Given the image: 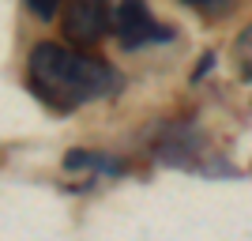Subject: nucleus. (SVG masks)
<instances>
[{
	"label": "nucleus",
	"mask_w": 252,
	"mask_h": 241,
	"mask_svg": "<svg viewBox=\"0 0 252 241\" xmlns=\"http://www.w3.org/2000/svg\"><path fill=\"white\" fill-rule=\"evenodd\" d=\"M64 170H72V173H94V177H117L128 166H125V158L105 155V151H68L64 155Z\"/></svg>",
	"instance_id": "nucleus-4"
},
{
	"label": "nucleus",
	"mask_w": 252,
	"mask_h": 241,
	"mask_svg": "<svg viewBox=\"0 0 252 241\" xmlns=\"http://www.w3.org/2000/svg\"><path fill=\"white\" fill-rule=\"evenodd\" d=\"M230 61H233V68H237V75H241L245 83H252V23L245 27L241 34H237Z\"/></svg>",
	"instance_id": "nucleus-5"
},
{
	"label": "nucleus",
	"mask_w": 252,
	"mask_h": 241,
	"mask_svg": "<svg viewBox=\"0 0 252 241\" xmlns=\"http://www.w3.org/2000/svg\"><path fill=\"white\" fill-rule=\"evenodd\" d=\"M61 31L72 49H94L105 34H113V0H64Z\"/></svg>",
	"instance_id": "nucleus-2"
},
{
	"label": "nucleus",
	"mask_w": 252,
	"mask_h": 241,
	"mask_svg": "<svg viewBox=\"0 0 252 241\" xmlns=\"http://www.w3.org/2000/svg\"><path fill=\"white\" fill-rule=\"evenodd\" d=\"M23 4H27V11H31L34 19H42V23L57 19L61 8H64V0H23Z\"/></svg>",
	"instance_id": "nucleus-6"
},
{
	"label": "nucleus",
	"mask_w": 252,
	"mask_h": 241,
	"mask_svg": "<svg viewBox=\"0 0 252 241\" xmlns=\"http://www.w3.org/2000/svg\"><path fill=\"white\" fill-rule=\"evenodd\" d=\"M185 8L200 11V15H207V19H215V15H222V11H230L233 0H181Z\"/></svg>",
	"instance_id": "nucleus-7"
},
{
	"label": "nucleus",
	"mask_w": 252,
	"mask_h": 241,
	"mask_svg": "<svg viewBox=\"0 0 252 241\" xmlns=\"http://www.w3.org/2000/svg\"><path fill=\"white\" fill-rule=\"evenodd\" d=\"M113 38L121 49H147L169 42L173 31L151 15L147 0H113Z\"/></svg>",
	"instance_id": "nucleus-3"
},
{
	"label": "nucleus",
	"mask_w": 252,
	"mask_h": 241,
	"mask_svg": "<svg viewBox=\"0 0 252 241\" xmlns=\"http://www.w3.org/2000/svg\"><path fill=\"white\" fill-rule=\"evenodd\" d=\"M27 87L53 113H75L98 98L117 95L121 75L113 64L61 42H38L27 57Z\"/></svg>",
	"instance_id": "nucleus-1"
}]
</instances>
